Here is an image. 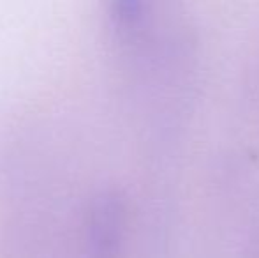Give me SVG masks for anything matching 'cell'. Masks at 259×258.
Listing matches in <instances>:
<instances>
[{"label":"cell","instance_id":"obj_1","mask_svg":"<svg viewBox=\"0 0 259 258\" xmlns=\"http://www.w3.org/2000/svg\"><path fill=\"white\" fill-rule=\"evenodd\" d=\"M123 205L113 191H104L94 200L90 212V249L94 258H113L122 235Z\"/></svg>","mask_w":259,"mask_h":258}]
</instances>
